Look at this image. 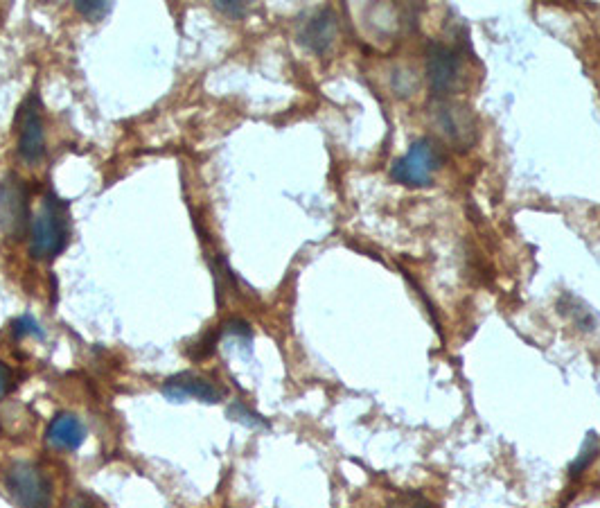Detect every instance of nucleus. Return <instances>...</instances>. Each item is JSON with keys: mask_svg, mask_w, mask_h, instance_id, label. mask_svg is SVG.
<instances>
[{"mask_svg": "<svg viewBox=\"0 0 600 508\" xmlns=\"http://www.w3.org/2000/svg\"><path fill=\"white\" fill-rule=\"evenodd\" d=\"M64 508H93V502L84 495H75L73 499H68Z\"/></svg>", "mask_w": 600, "mask_h": 508, "instance_id": "obj_19", "label": "nucleus"}, {"mask_svg": "<svg viewBox=\"0 0 600 508\" xmlns=\"http://www.w3.org/2000/svg\"><path fill=\"white\" fill-rule=\"evenodd\" d=\"M436 120L454 143L467 145L474 136V122L470 118V113H467V109L458 107V104H440Z\"/></svg>", "mask_w": 600, "mask_h": 508, "instance_id": "obj_9", "label": "nucleus"}, {"mask_svg": "<svg viewBox=\"0 0 600 508\" xmlns=\"http://www.w3.org/2000/svg\"><path fill=\"white\" fill-rule=\"evenodd\" d=\"M12 332H14V337H16V339L28 337V335L37 337V339H43V330H41V326H39V321L34 319V317H30V314H23V317L16 319V321L12 323Z\"/></svg>", "mask_w": 600, "mask_h": 508, "instance_id": "obj_13", "label": "nucleus"}, {"mask_svg": "<svg viewBox=\"0 0 600 508\" xmlns=\"http://www.w3.org/2000/svg\"><path fill=\"white\" fill-rule=\"evenodd\" d=\"M224 332H228V335H237V337H244V339H251L253 332H251V326L246 321H228L224 326Z\"/></svg>", "mask_w": 600, "mask_h": 508, "instance_id": "obj_16", "label": "nucleus"}, {"mask_svg": "<svg viewBox=\"0 0 600 508\" xmlns=\"http://www.w3.org/2000/svg\"><path fill=\"white\" fill-rule=\"evenodd\" d=\"M217 337H219V332H208V335L199 341L197 350H194V353H192L190 357H192V359H204V357H208V355L215 350Z\"/></svg>", "mask_w": 600, "mask_h": 508, "instance_id": "obj_15", "label": "nucleus"}, {"mask_svg": "<svg viewBox=\"0 0 600 508\" xmlns=\"http://www.w3.org/2000/svg\"><path fill=\"white\" fill-rule=\"evenodd\" d=\"M68 244V204L48 192L30 224V253L37 260L57 258Z\"/></svg>", "mask_w": 600, "mask_h": 508, "instance_id": "obj_1", "label": "nucleus"}, {"mask_svg": "<svg viewBox=\"0 0 600 508\" xmlns=\"http://www.w3.org/2000/svg\"><path fill=\"white\" fill-rule=\"evenodd\" d=\"M10 382H12L10 366H7L5 362H0V398H3L7 389H10Z\"/></svg>", "mask_w": 600, "mask_h": 508, "instance_id": "obj_18", "label": "nucleus"}, {"mask_svg": "<svg viewBox=\"0 0 600 508\" xmlns=\"http://www.w3.org/2000/svg\"><path fill=\"white\" fill-rule=\"evenodd\" d=\"M19 154L28 163H39L46 156V136H43L37 93H30L19 111Z\"/></svg>", "mask_w": 600, "mask_h": 508, "instance_id": "obj_5", "label": "nucleus"}, {"mask_svg": "<svg viewBox=\"0 0 600 508\" xmlns=\"http://www.w3.org/2000/svg\"><path fill=\"white\" fill-rule=\"evenodd\" d=\"M163 396L172 402H185V398H197L206 405L224 400V391L215 382L206 380L204 375L181 373L163 384Z\"/></svg>", "mask_w": 600, "mask_h": 508, "instance_id": "obj_8", "label": "nucleus"}, {"mask_svg": "<svg viewBox=\"0 0 600 508\" xmlns=\"http://www.w3.org/2000/svg\"><path fill=\"white\" fill-rule=\"evenodd\" d=\"M438 168H440V156H438L436 143L429 138H420L418 143H413L409 147V152L404 154V159H400L393 165L391 177L397 183H404V186L420 188V186H429Z\"/></svg>", "mask_w": 600, "mask_h": 508, "instance_id": "obj_4", "label": "nucleus"}, {"mask_svg": "<svg viewBox=\"0 0 600 508\" xmlns=\"http://www.w3.org/2000/svg\"><path fill=\"white\" fill-rule=\"evenodd\" d=\"M458 70H461V57L454 48L445 43H429L427 48V80L431 91L445 95L454 89Z\"/></svg>", "mask_w": 600, "mask_h": 508, "instance_id": "obj_6", "label": "nucleus"}, {"mask_svg": "<svg viewBox=\"0 0 600 508\" xmlns=\"http://www.w3.org/2000/svg\"><path fill=\"white\" fill-rule=\"evenodd\" d=\"M5 486L21 508H50L52 484L39 466L19 461L7 470Z\"/></svg>", "mask_w": 600, "mask_h": 508, "instance_id": "obj_2", "label": "nucleus"}, {"mask_svg": "<svg viewBox=\"0 0 600 508\" xmlns=\"http://www.w3.org/2000/svg\"><path fill=\"white\" fill-rule=\"evenodd\" d=\"M86 432L82 420L73 414H59L48 427V443L59 450H77L84 443Z\"/></svg>", "mask_w": 600, "mask_h": 508, "instance_id": "obj_10", "label": "nucleus"}, {"mask_svg": "<svg viewBox=\"0 0 600 508\" xmlns=\"http://www.w3.org/2000/svg\"><path fill=\"white\" fill-rule=\"evenodd\" d=\"M215 10L233 16V19H242V16L246 14V5L244 3H215Z\"/></svg>", "mask_w": 600, "mask_h": 508, "instance_id": "obj_17", "label": "nucleus"}, {"mask_svg": "<svg viewBox=\"0 0 600 508\" xmlns=\"http://www.w3.org/2000/svg\"><path fill=\"white\" fill-rule=\"evenodd\" d=\"M339 34V19L330 7L316 10L310 19L300 23L298 28V41L303 43L307 50L316 52V55H325L337 41Z\"/></svg>", "mask_w": 600, "mask_h": 508, "instance_id": "obj_7", "label": "nucleus"}, {"mask_svg": "<svg viewBox=\"0 0 600 508\" xmlns=\"http://www.w3.org/2000/svg\"><path fill=\"white\" fill-rule=\"evenodd\" d=\"M228 418L253 429H269V420H264L260 414H255V411H249L242 402H233V405L228 407Z\"/></svg>", "mask_w": 600, "mask_h": 508, "instance_id": "obj_11", "label": "nucleus"}, {"mask_svg": "<svg viewBox=\"0 0 600 508\" xmlns=\"http://www.w3.org/2000/svg\"><path fill=\"white\" fill-rule=\"evenodd\" d=\"M30 195L28 186L19 177H7L0 183V229L12 240L30 235Z\"/></svg>", "mask_w": 600, "mask_h": 508, "instance_id": "obj_3", "label": "nucleus"}, {"mask_svg": "<svg viewBox=\"0 0 600 508\" xmlns=\"http://www.w3.org/2000/svg\"><path fill=\"white\" fill-rule=\"evenodd\" d=\"M598 439H596V434L594 432H589L587 434V439H585V443H582V450H580V454H578V459L573 461V466H571V475H580L582 470H587V466L591 461L596 459V454H598Z\"/></svg>", "mask_w": 600, "mask_h": 508, "instance_id": "obj_12", "label": "nucleus"}, {"mask_svg": "<svg viewBox=\"0 0 600 508\" xmlns=\"http://www.w3.org/2000/svg\"><path fill=\"white\" fill-rule=\"evenodd\" d=\"M111 7H113L111 3H84V0L75 3V10L91 21H100L102 16H107L111 12Z\"/></svg>", "mask_w": 600, "mask_h": 508, "instance_id": "obj_14", "label": "nucleus"}]
</instances>
